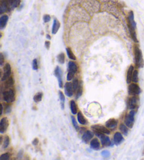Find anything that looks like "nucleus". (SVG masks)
<instances>
[{
    "label": "nucleus",
    "instance_id": "e433bc0d",
    "mask_svg": "<svg viewBox=\"0 0 144 160\" xmlns=\"http://www.w3.org/2000/svg\"><path fill=\"white\" fill-rule=\"evenodd\" d=\"M9 143H10V139L9 136H6L4 138V142L2 143V148L3 149H6L7 147L9 145Z\"/></svg>",
    "mask_w": 144,
    "mask_h": 160
},
{
    "label": "nucleus",
    "instance_id": "a878e982",
    "mask_svg": "<svg viewBox=\"0 0 144 160\" xmlns=\"http://www.w3.org/2000/svg\"><path fill=\"white\" fill-rule=\"evenodd\" d=\"M58 94H59V98H60L61 108H62V110H64V108H65V95H64L63 92H62V91H59Z\"/></svg>",
    "mask_w": 144,
    "mask_h": 160
},
{
    "label": "nucleus",
    "instance_id": "7c9ffc66",
    "mask_svg": "<svg viewBox=\"0 0 144 160\" xmlns=\"http://www.w3.org/2000/svg\"><path fill=\"white\" fill-rule=\"evenodd\" d=\"M128 128L129 127H127V126L123 124H121L120 126V129L122 132V133L124 135H125V136L128 135V133H129V129Z\"/></svg>",
    "mask_w": 144,
    "mask_h": 160
},
{
    "label": "nucleus",
    "instance_id": "ddd939ff",
    "mask_svg": "<svg viewBox=\"0 0 144 160\" xmlns=\"http://www.w3.org/2000/svg\"><path fill=\"white\" fill-rule=\"evenodd\" d=\"M9 126V120L7 117H3L0 121V133H4L7 130Z\"/></svg>",
    "mask_w": 144,
    "mask_h": 160
},
{
    "label": "nucleus",
    "instance_id": "f8f14e48",
    "mask_svg": "<svg viewBox=\"0 0 144 160\" xmlns=\"http://www.w3.org/2000/svg\"><path fill=\"white\" fill-rule=\"evenodd\" d=\"M64 90H65V95L67 97H71L74 93V88L72 86V84L71 82H67L65 83L64 86Z\"/></svg>",
    "mask_w": 144,
    "mask_h": 160
},
{
    "label": "nucleus",
    "instance_id": "cd10ccee",
    "mask_svg": "<svg viewBox=\"0 0 144 160\" xmlns=\"http://www.w3.org/2000/svg\"><path fill=\"white\" fill-rule=\"evenodd\" d=\"M66 52H67V56H68V58H70V59H71L72 60H77L76 56H74V54L73 53V52H72L70 48H69V47L66 48Z\"/></svg>",
    "mask_w": 144,
    "mask_h": 160
},
{
    "label": "nucleus",
    "instance_id": "b1692460",
    "mask_svg": "<svg viewBox=\"0 0 144 160\" xmlns=\"http://www.w3.org/2000/svg\"><path fill=\"white\" fill-rule=\"evenodd\" d=\"M77 120L79 121V123L82 124V125H85V124H86V123H87L86 119H85V117L83 116V114H82L81 112H79L77 113Z\"/></svg>",
    "mask_w": 144,
    "mask_h": 160
},
{
    "label": "nucleus",
    "instance_id": "49530a36",
    "mask_svg": "<svg viewBox=\"0 0 144 160\" xmlns=\"http://www.w3.org/2000/svg\"><path fill=\"white\" fill-rule=\"evenodd\" d=\"M11 106H10V105H7V107H6V109H5L6 112H7V113H9V112H11Z\"/></svg>",
    "mask_w": 144,
    "mask_h": 160
},
{
    "label": "nucleus",
    "instance_id": "2f4dec72",
    "mask_svg": "<svg viewBox=\"0 0 144 160\" xmlns=\"http://www.w3.org/2000/svg\"><path fill=\"white\" fill-rule=\"evenodd\" d=\"M129 33H130L131 37H132V39L133 40V41L136 42V43H138L139 41H138L137 36H136V33L135 30H131V29H129Z\"/></svg>",
    "mask_w": 144,
    "mask_h": 160
},
{
    "label": "nucleus",
    "instance_id": "0eeeda50",
    "mask_svg": "<svg viewBox=\"0 0 144 160\" xmlns=\"http://www.w3.org/2000/svg\"><path fill=\"white\" fill-rule=\"evenodd\" d=\"M128 93H129V95L135 96V95L140 94L141 88L136 83H132L128 86Z\"/></svg>",
    "mask_w": 144,
    "mask_h": 160
},
{
    "label": "nucleus",
    "instance_id": "bb28decb",
    "mask_svg": "<svg viewBox=\"0 0 144 160\" xmlns=\"http://www.w3.org/2000/svg\"><path fill=\"white\" fill-rule=\"evenodd\" d=\"M14 85V79L12 77H9V79L6 80V82H5L4 86L6 89H9V88H11L12 86Z\"/></svg>",
    "mask_w": 144,
    "mask_h": 160
},
{
    "label": "nucleus",
    "instance_id": "dca6fc26",
    "mask_svg": "<svg viewBox=\"0 0 144 160\" xmlns=\"http://www.w3.org/2000/svg\"><path fill=\"white\" fill-rule=\"evenodd\" d=\"M117 123H118V121L115 119H110L109 120L106 121L105 126L108 129H114L115 128H116V126H117Z\"/></svg>",
    "mask_w": 144,
    "mask_h": 160
},
{
    "label": "nucleus",
    "instance_id": "412c9836",
    "mask_svg": "<svg viewBox=\"0 0 144 160\" xmlns=\"http://www.w3.org/2000/svg\"><path fill=\"white\" fill-rule=\"evenodd\" d=\"M123 141V136L120 132H117L114 135V142L116 145L120 144Z\"/></svg>",
    "mask_w": 144,
    "mask_h": 160
},
{
    "label": "nucleus",
    "instance_id": "58836bf2",
    "mask_svg": "<svg viewBox=\"0 0 144 160\" xmlns=\"http://www.w3.org/2000/svg\"><path fill=\"white\" fill-rule=\"evenodd\" d=\"M101 156L104 159H108L110 156V152L108 150H103L101 152Z\"/></svg>",
    "mask_w": 144,
    "mask_h": 160
},
{
    "label": "nucleus",
    "instance_id": "2eb2a0df",
    "mask_svg": "<svg viewBox=\"0 0 144 160\" xmlns=\"http://www.w3.org/2000/svg\"><path fill=\"white\" fill-rule=\"evenodd\" d=\"M8 7H9V11L14 9L15 8L18 7V5L21 3V0H6Z\"/></svg>",
    "mask_w": 144,
    "mask_h": 160
},
{
    "label": "nucleus",
    "instance_id": "aec40b11",
    "mask_svg": "<svg viewBox=\"0 0 144 160\" xmlns=\"http://www.w3.org/2000/svg\"><path fill=\"white\" fill-rule=\"evenodd\" d=\"M93 136V133L91 131H86L82 136V140L84 143H88Z\"/></svg>",
    "mask_w": 144,
    "mask_h": 160
},
{
    "label": "nucleus",
    "instance_id": "7ed1b4c3",
    "mask_svg": "<svg viewBox=\"0 0 144 160\" xmlns=\"http://www.w3.org/2000/svg\"><path fill=\"white\" fill-rule=\"evenodd\" d=\"M134 62L137 67H143V59L142 52L138 46L134 47Z\"/></svg>",
    "mask_w": 144,
    "mask_h": 160
},
{
    "label": "nucleus",
    "instance_id": "f3484780",
    "mask_svg": "<svg viewBox=\"0 0 144 160\" xmlns=\"http://www.w3.org/2000/svg\"><path fill=\"white\" fill-rule=\"evenodd\" d=\"M134 69L133 65H130L129 67L128 68L127 72V84H130L131 81H132V75L134 73Z\"/></svg>",
    "mask_w": 144,
    "mask_h": 160
},
{
    "label": "nucleus",
    "instance_id": "a19ab883",
    "mask_svg": "<svg viewBox=\"0 0 144 160\" xmlns=\"http://www.w3.org/2000/svg\"><path fill=\"white\" fill-rule=\"evenodd\" d=\"M38 62L37 59H34L33 61V69L34 70H38Z\"/></svg>",
    "mask_w": 144,
    "mask_h": 160
},
{
    "label": "nucleus",
    "instance_id": "1a4fd4ad",
    "mask_svg": "<svg viewBox=\"0 0 144 160\" xmlns=\"http://www.w3.org/2000/svg\"><path fill=\"white\" fill-rule=\"evenodd\" d=\"M128 27H129V29H131V30H136V23L134 21V12L132 11H131L129 13Z\"/></svg>",
    "mask_w": 144,
    "mask_h": 160
},
{
    "label": "nucleus",
    "instance_id": "37998d69",
    "mask_svg": "<svg viewBox=\"0 0 144 160\" xmlns=\"http://www.w3.org/2000/svg\"><path fill=\"white\" fill-rule=\"evenodd\" d=\"M71 119H72V123L73 126H74L76 129H78V125H77V121L75 120V119H74V117L73 116L71 117Z\"/></svg>",
    "mask_w": 144,
    "mask_h": 160
},
{
    "label": "nucleus",
    "instance_id": "09e8293b",
    "mask_svg": "<svg viewBox=\"0 0 144 160\" xmlns=\"http://www.w3.org/2000/svg\"><path fill=\"white\" fill-rule=\"evenodd\" d=\"M46 37H47V39H48V40H51V36H50L49 35H48V34L46 35Z\"/></svg>",
    "mask_w": 144,
    "mask_h": 160
},
{
    "label": "nucleus",
    "instance_id": "423d86ee",
    "mask_svg": "<svg viewBox=\"0 0 144 160\" xmlns=\"http://www.w3.org/2000/svg\"><path fill=\"white\" fill-rule=\"evenodd\" d=\"M134 115L135 112L134 110H131L129 113H128L124 119L125 125L129 128H132L134 124Z\"/></svg>",
    "mask_w": 144,
    "mask_h": 160
},
{
    "label": "nucleus",
    "instance_id": "4c0bfd02",
    "mask_svg": "<svg viewBox=\"0 0 144 160\" xmlns=\"http://www.w3.org/2000/svg\"><path fill=\"white\" fill-rule=\"evenodd\" d=\"M72 86H73V88H74V92L77 91V88L79 87V82L78 81L77 79H73V81H72Z\"/></svg>",
    "mask_w": 144,
    "mask_h": 160
},
{
    "label": "nucleus",
    "instance_id": "c85d7f7f",
    "mask_svg": "<svg viewBox=\"0 0 144 160\" xmlns=\"http://www.w3.org/2000/svg\"><path fill=\"white\" fill-rule=\"evenodd\" d=\"M9 10V7H8V4H7L6 0H2V4H1V14H2L3 13H4Z\"/></svg>",
    "mask_w": 144,
    "mask_h": 160
},
{
    "label": "nucleus",
    "instance_id": "c756f323",
    "mask_svg": "<svg viewBox=\"0 0 144 160\" xmlns=\"http://www.w3.org/2000/svg\"><path fill=\"white\" fill-rule=\"evenodd\" d=\"M82 92H83V87H82V82L80 81L79 82V87L77 88V91H76V98L78 99L80 96L82 94Z\"/></svg>",
    "mask_w": 144,
    "mask_h": 160
},
{
    "label": "nucleus",
    "instance_id": "f704fd0d",
    "mask_svg": "<svg viewBox=\"0 0 144 160\" xmlns=\"http://www.w3.org/2000/svg\"><path fill=\"white\" fill-rule=\"evenodd\" d=\"M105 5L108 7V8L106 9V11L112 12V13H113V14H115L117 13V9L114 7V6H112V5L111 4H105Z\"/></svg>",
    "mask_w": 144,
    "mask_h": 160
},
{
    "label": "nucleus",
    "instance_id": "a18cd8bd",
    "mask_svg": "<svg viewBox=\"0 0 144 160\" xmlns=\"http://www.w3.org/2000/svg\"><path fill=\"white\" fill-rule=\"evenodd\" d=\"M44 45H45V47H46L47 49H49L50 46H51V43H50V42H49V41H46L45 43H44Z\"/></svg>",
    "mask_w": 144,
    "mask_h": 160
},
{
    "label": "nucleus",
    "instance_id": "473e14b6",
    "mask_svg": "<svg viewBox=\"0 0 144 160\" xmlns=\"http://www.w3.org/2000/svg\"><path fill=\"white\" fill-rule=\"evenodd\" d=\"M42 97H43V93L42 92H39L37 94H35L34 98H33V99H34V101L35 103H39L42 100Z\"/></svg>",
    "mask_w": 144,
    "mask_h": 160
},
{
    "label": "nucleus",
    "instance_id": "9d476101",
    "mask_svg": "<svg viewBox=\"0 0 144 160\" xmlns=\"http://www.w3.org/2000/svg\"><path fill=\"white\" fill-rule=\"evenodd\" d=\"M91 129L95 133H103V134H109L110 131L107 129V127H105L101 125H93L91 126Z\"/></svg>",
    "mask_w": 144,
    "mask_h": 160
},
{
    "label": "nucleus",
    "instance_id": "5701e85b",
    "mask_svg": "<svg viewBox=\"0 0 144 160\" xmlns=\"http://www.w3.org/2000/svg\"><path fill=\"white\" fill-rule=\"evenodd\" d=\"M90 145L91 147L94 150H98L100 148V142L98 141V140L97 138H93V139L91 140Z\"/></svg>",
    "mask_w": 144,
    "mask_h": 160
},
{
    "label": "nucleus",
    "instance_id": "f03ea898",
    "mask_svg": "<svg viewBox=\"0 0 144 160\" xmlns=\"http://www.w3.org/2000/svg\"><path fill=\"white\" fill-rule=\"evenodd\" d=\"M83 6L91 15H93V13L98 11L101 8L100 3L97 0H86L83 4Z\"/></svg>",
    "mask_w": 144,
    "mask_h": 160
},
{
    "label": "nucleus",
    "instance_id": "f257e3e1",
    "mask_svg": "<svg viewBox=\"0 0 144 160\" xmlns=\"http://www.w3.org/2000/svg\"><path fill=\"white\" fill-rule=\"evenodd\" d=\"M73 11H71L69 15L73 19L80 20V21H89L90 20V16L85 11L83 7L80 6H75L72 8Z\"/></svg>",
    "mask_w": 144,
    "mask_h": 160
},
{
    "label": "nucleus",
    "instance_id": "6ab92c4d",
    "mask_svg": "<svg viewBox=\"0 0 144 160\" xmlns=\"http://www.w3.org/2000/svg\"><path fill=\"white\" fill-rule=\"evenodd\" d=\"M60 22L58 21V19L54 18V22H53V25H52V30H51V33H53L54 35L58 33V30L60 28Z\"/></svg>",
    "mask_w": 144,
    "mask_h": 160
},
{
    "label": "nucleus",
    "instance_id": "c9c22d12",
    "mask_svg": "<svg viewBox=\"0 0 144 160\" xmlns=\"http://www.w3.org/2000/svg\"><path fill=\"white\" fill-rule=\"evenodd\" d=\"M132 81L134 83H137L139 81V72L138 70H135L132 75Z\"/></svg>",
    "mask_w": 144,
    "mask_h": 160
},
{
    "label": "nucleus",
    "instance_id": "72a5a7b5",
    "mask_svg": "<svg viewBox=\"0 0 144 160\" xmlns=\"http://www.w3.org/2000/svg\"><path fill=\"white\" fill-rule=\"evenodd\" d=\"M65 54L63 53H59L57 56V60H58V63H60V64H63L65 63Z\"/></svg>",
    "mask_w": 144,
    "mask_h": 160
},
{
    "label": "nucleus",
    "instance_id": "de8ad7c7",
    "mask_svg": "<svg viewBox=\"0 0 144 160\" xmlns=\"http://www.w3.org/2000/svg\"><path fill=\"white\" fill-rule=\"evenodd\" d=\"M38 142H39L38 141V139H37V138H35V139L33 141V144L34 145H37V143H38Z\"/></svg>",
    "mask_w": 144,
    "mask_h": 160
},
{
    "label": "nucleus",
    "instance_id": "9b49d317",
    "mask_svg": "<svg viewBox=\"0 0 144 160\" xmlns=\"http://www.w3.org/2000/svg\"><path fill=\"white\" fill-rule=\"evenodd\" d=\"M54 74H55L56 78L58 79V86L60 88H62L63 87V79H62L63 72H62V70L60 69V67L59 66H56V69L54 70Z\"/></svg>",
    "mask_w": 144,
    "mask_h": 160
},
{
    "label": "nucleus",
    "instance_id": "20e7f679",
    "mask_svg": "<svg viewBox=\"0 0 144 160\" xmlns=\"http://www.w3.org/2000/svg\"><path fill=\"white\" fill-rule=\"evenodd\" d=\"M78 67L74 61H70L68 63V72L67 74V80L71 81L74 76V74L77 72Z\"/></svg>",
    "mask_w": 144,
    "mask_h": 160
},
{
    "label": "nucleus",
    "instance_id": "a211bd4d",
    "mask_svg": "<svg viewBox=\"0 0 144 160\" xmlns=\"http://www.w3.org/2000/svg\"><path fill=\"white\" fill-rule=\"evenodd\" d=\"M8 21H9V16L6 14H4L1 16V18H0V28H1V30H3L7 26Z\"/></svg>",
    "mask_w": 144,
    "mask_h": 160
},
{
    "label": "nucleus",
    "instance_id": "393cba45",
    "mask_svg": "<svg viewBox=\"0 0 144 160\" xmlns=\"http://www.w3.org/2000/svg\"><path fill=\"white\" fill-rule=\"evenodd\" d=\"M70 107L72 114H76L77 113V106L76 103L72 100L70 102Z\"/></svg>",
    "mask_w": 144,
    "mask_h": 160
},
{
    "label": "nucleus",
    "instance_id": "6e6552de",
    "mask_svg": "<svg viewBox=\"0 0 144 160\" xmlns=\"http://www.w3.org/2000/svg\"><path fill=\"white\" fill-rule=\"evenodd\" d=\"M11 67L9 63H6L3 69V74L2 76V81H6L11 77Z\"/></svg>",
    "mask_w": 144,
    "mask_h": 160
},
{
    "label": "nucleus",
    "instance_id": "c03bdc74",
    "mask_svg": "<svg viewBox=\"0 0 144 160\" xmlns=\"http://www.w3.org/2000/svg\"><path fill=\"white\" fill-rule=\"evenodd\" d=\"M4 58L2 53H1L0 54V65L2 66L4 65Z\"/></svg>",
    "mask_w": 144,
    "mask_h": 160
},
{
    "label": "nucleus",
    "instance_id": "4468645a",
    "mask_svg": "<svg viewBox=\"0 0 144 160\" xmlns=\"http://www.w3.org/2000/svg\"><path fill=\"white\" fill-rule=\"evenodd\" d=\"M138 105V98H136V96H133V97L130 98L129 100H128V107L129 109L134 110L136 107H137Z\"/></svg>",
    "mask_w": 144,
    "mask_h": 160
},
{
    "label": "nucleus",
    "instance_id": "ea45409f",
    "mask_svg": "<svg viewBox=\"0 0 144 160\" xmlns=\"http://www.w3.org/2000/svg\"><path fill=\"white\" fill-rule=\"evenodd\" d=\"M10 159V155L9 153H4L2 154L1 157H0V160H9Z\"/></svg>",
    "mask_w": 144,
    "mask_h": 160
},
{
    "label": "nucleus",
    "instance_id": "79ce46f5",
    "mask_svg": "<svg viewBox=\"0 0 144 160\" xmlns=\"http://www.w3.org/2000/svg\"><path fill=\"white\" fill-rule=\"evenodd\" d=\"M43 20L45 23H49V21H51V16L48 14H45L43 17Z\"/></svg>",
    "mask_w": 144,
    "mask_h": 160
},
{
    "label": "nucleus",
    "instance_id": "39448f33",
    "mask_svg": "<svg viewBox=\"0 0 144 160\" xmlns=\"http://www.w3.org/2000/svg\"><path fill=\"white\" fill-rule=\"evenodd\" d=\"M2 98L6 103H12L15 100V92L13 88L5 90L2 93Z\"/></svg>",
    "mask_w": 144,
    "mask_h": 160
},
{
    "label": "nucleus",
    "instance_id": "4be33fe9",
    "mask_svg": "<svg viewBox=\"0 0 144 160\" xmlns=\"http://www.w3.org/2000/svg\"><path fill=\"white\" fill-rule=\"evenodd\" d=\"M101 140V143L102 145H105V146H110L111 145V141L110 140L109 137L106 136H102L100 138Z\"/></svg>",
    "mask_w": 144,
    "mask_h": 160
}]
</instances>
